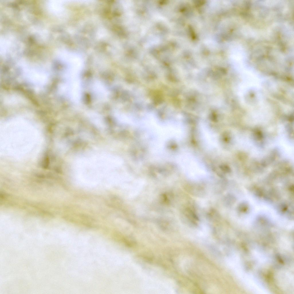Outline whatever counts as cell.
<instances>
[{
	"instance_id": "7a4b0ae2",
	"label": "cell",
	"mask_w": 294,
	"mask_h": 294,
	"mask_svg": "<svg viewBox=\"0 0 294 294\" xmlns=\"http://www.w3.org/2000/svg\"><path fill=\"white\" fill-rule=\"evenodd\" d=\"M200 138L205 147L209 149L217 147L218 142L216 136L207 126L202 125L199 128Z\"/></svg>"
},
{
	"instance_id": "6da1fadb",
	"label": "cell",
	"mask_w": 294,
	"mask_h": 294,
	"mask_svg": "<svg viewBox=\"0 0 294 294\" xmlns=\"http://www.w3.org/2000/svg\"><path fill=\"white\" fill-rule=\"evenodd\" d=\"M180 167L188 173H202L206 170L205 166L201 160L192 154L184 152L180 156Z\"/></svg>"
}]
</instances>
